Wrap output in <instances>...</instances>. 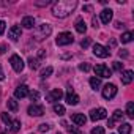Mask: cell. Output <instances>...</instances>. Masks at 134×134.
<instances>
[{
    "instance_id": "5",
    "label": "cell",
    "mask_w": 134,
    "mask_h": 134,
    "mask_svg": "<svg viewBox=\"0 0 134 134\" xmlns=\"http://www.w3.org/2000/svg\"><path fill=\"white\" fill-rule=\"evenodd\" d=\"M93 71H95V74H96V76H99V77H104V79H109V77L112 76V71L107 68L106 65H103V63L96 65L95 68H93Z\"/></svg>"
},
{
    "instance_id": "44",
    "label": "cell",
    "mask_w": 134,
    "mask_h": 134,
    "mask_svg": "<svg viewBox=\"0 0 134 134\" xmlns=\"http://www.w3.org/2000/svg\"><path fill=\"white\" fill-rule=\"evenodd\" d=\"M92 10H93V8H92L90 5H85V7H84V11H92Z\"/></svg>"
},
{
    "instance_id": "39",
    "label": "cell",
    "mask_w": 134,
    "mask_h": 134,
    "mask_svg": "<svg viewBox=\"0 0 134 134\" xmlns=\"http://www.w3.org/2000/svg\"><path fill=\"white\" fill-rule=\"evenodd\" d=\"M49 3H51L49 0H46V2H35L36 7H46V5H49Z\"/></svg>"
},
{
    "instance_id": "13",
    "label": "cell",
    "mask_w": 134,
    "mask_h": 134,
    "mask_svg": "<svg viewBox=\"0 0 134 134\" xmlns=\"http://www.w3.org/2000/svg\"><path fill=\"white\" fill-rule=\"evenodd\" d=\"M21 35H22V30H21L19 25H13V27L8 30V38H10L11 41H18V40L21 38Z\"/></svg>"
},
{
    "instance_id": "22",
    "label": "cell",
    "mask_w": 134,
    "mask_h": 134,
    "mask_svg": "<svg viewBox=\"0 0 134 134\" xmlns=\"http://www.w3.org/2000/svg\"><path fill=\"white\" fill-rule=\"evenodd\" d=\"M7 106H8V109H10L11 112H16V110L19 109V106H18V101H16V99H13V98H10V99L7 101Z\"/></svg>"
},
{
    "instance_id": "16",
    "label": "cell",
    "mask_w": 134,
    "mask_h": 134,
    "mask_svg": "<svg viewBox=\"0 0 134 134\" xmlns=\"http://www.w3.org/2000/svg\"><path fill=\"white\" fill-rule=\"evenodd\" d=\"M132 79H134V73H132L131 70H126V71L121 73V82H123L125 85H129V84L132 82Z\"/></svg>"
},
{
    "instance_id": "20",
    "label": "cell",
    "mask_w": 134,
    "mask_h": 134,
    "mask_svg": "<svg viewBox=\"0 0 134 134\" xmlns=\"http://www.w3.org/2000/svg\"><path fill=\"white\" fill-rule=\"evenodd\" d=\"M131 125L129 123H120L118 126V134H131Z\"/></svg>"
},
{
    "instance_id": "38",
    "label": "cell",
    "mask_w": 134,
    "mask_h": 134,
    "mask_svg": "<svg viewBox=\"0 0 134 134\" xmlns=\"http://www.w3.org/2000/svg\"><path fill=\"white\" fill-rule=\"evenodd\" d=\"M5 27H7L5 21H0V35H3V32H5Z\"/></svg>"
},
{
    "instance_id": "31",
    "label": "cell",
    "mask_w": 134,
    "mask_h": 134,
    "mask_svg": "<svg viewBox=\"0 0 134 134\" xmlns=\"http://www.w3.org/2000/svg\"><path fill=\"white\" fill-rule=\"evenodd\" d=\"M66 129H68V132H70V134H82L76 126H66Z\"/></svg>"
},
{
    "instance_id": "36",
    "label": "cell",
    "mask_w": 134,
    "mask_h": 134,
    "mask_svg": "<svg viewBox=\"0 0 134 134\" xmlns=\"http://www.w3.org/2000/svg\"><path fill=\"white\" fill-rule=\"evenodd\" d=\"M79 70L81 71H90V65L88 63H81L79 65Z\"/></svg>"
},
{
    "instance_id": "40",
    "label": "cell",
    "mask_w": 134,
    "mask_h": 134,
    "mask_svg": "<svg viewBox=\"0 0 134 134\" xmlns=\"http://www.w3.org/2000/svg\"><path fill=\"white\" fill-rule=\"evenodd\" d=\"M118 55H120V57H123V58H125V57H128V52H126V51H125V49H123V51H120V52H118Z\"/></svg>"
},
{
    "instance_id": "3",
    "label": "cell",
    "mask_w": 134,
    "mask_h": 134,
    "mask_svg": "<svg viewBox=\"0 0 134 134\" xmlns=\"http://www.w3.org/2000/svg\"><path fill=\"white\" fill-rule=\"evenodd\" d=\"M73 41H74V36H73L70 32H62V33H58V36L55 38L57 46H68V44H71Z\"/></svg>"
},
{
    "instance_id": "45",
    "label": "cell",
    "mask_w": 134,
    "mask_h": 134,
    "mask_svg": "<svg viewBox=\"0 0 134 134\" xmlns=\"http://www.w3.org/2000/svg\"><path fill=\"white\" fill-rule=\"evenodd\" d=\"M40 57H44V49H40Z\"/></svg>"
},
{
    "instance_id": "2",
    "label": "cell",
    "mask_w": 134,
    "mask_h": 134,
    "mask_svg": "<svg viewBox=\"0 0 134 134\" xmlns=\"http://www.w3.org/2000/svg\"><path fill=\"white\" fill-rule=\"evenodd\" d=\"M51 33H52L51 24H41V25L36 27V30H35V33H33V38H35L36 41H43V40H46Z\"/></svg>"
},
{
    "instance_id": "28",
    "label": "cell",
    "mask_w": 134,
    "mask_h": 134,
    "mask_svg": "<svg viewBox=\"0 0 134 134\" xmlns=\"http://www.w3.org/2000/svg\"><path fill=\"white\" fill-rule=\"evenodd\" d=\"M54 112H55L57 115H63V114H65V107L57 103V104H54Z\"/></svg>"
},
{
    "instance_id": "9",
    "label": "cell",
    "mask_w": 134,
    "mask_h": 134,
    "mask_svg": "<svg viewBox=\"0 0 134 134\" xmlns=\"http://www.w3.org/2000/svg\"><path fill=\"white\" fill-rule=\"evenodd\" d=\"M93 54L99 58H106V57L110 55V51H109V47H104L103 44L96 43V44H93Z\"/></svg>"
},
{
    "instance_id": "43",
    "label": "cell",
    "mask_w": 134,
    "mask_h": 134,
    "mask_svg": "<svg viewBox=\"0 0 134 134\" xmlns=\"http://www.w3.org/2000/svg\"><path fill=\"white\" fill-rule=\"evenodd\" d=\"M5 52H7V46L2 44V46H0V54H5Z\"/></svg>"
},
{
    "instance_id": "10",
    "label": "cell",
    "mask_w": 134,
    "mask_h": 134,
    "mask_svg": "<svg viewBox=\"0 0 134 134\" xmlns=\"http://www.w3.org/2000/svg\"><path fill=\"white\" fill-rule=\"evenodd\" d=\"M27 112H29V115H32V117H41V115H44V107H43L41 104L33 103V104L29 106Z\"/></svg>"
},
{
    "instance_id": "8",
    "label": "cell",
    "mask_w": 134,
    "mask_h": 134,
    "mask_svg": "<svg viewBox=\"0 0 134 134\" xmlns=\"http://www.w3.org/2000/svg\"><path fill=\"white\" fill-rule=\"evenodd\" d=\"M79 101H81V98L74 93V88L71 85H68V90H66V103L70 106H76V104H79Z\"/></svg>"
},
{
    "instance_id": "18",
    "label": "cell",
    "mask_w": 134,
    "mask_h": 134,
    "mask_svg": "<svg viewBox=\"0 0 134 134\" xmlns=\"http://www.w3.org/2000/svg\"><path fill=\"white\" fill-rule=\"evenodd\" d=\"M76 30H77L79 33H85V32H87V24H85V21H84L82 18H79V19L76 21Z\"/></svg>"
},
{
    "instance_id": "32",
    "label": "cell",
    "mask_w": 134,
    "mask_h": 134,
    "mask_svg": "<svg viewBox=\"0 0 134 134\" xmlns=\"http://www.w3.org/2000/svg\"><path fill=\"white\" fill-rule=\"evenodd\" d=\"M90 44H92V38H84V40L81 41V46H82L84 49H85V47H88Z\"/></svg>"
},
{
    "instance_id": "42",
    "label": "cell",
    "mask_w": 134,
    "mask_h": 134,
    "mask_svg": "<svg viewBox=\"0 0 134 134\" xmlns=\"http://www.w3.org/2000/svg\"><path fill=\"white\" fill-rule=\"evenodd\" d=\"M123 27H125L123 22H115V29H123Z\"/></svg>"
},
{
    "instance_id": "27",
    "label": "cell",
    "mask_w": 134,
    "mask_h": 134,
    "mask_svg": "<svg viewBox=\"0 0 134 134\" xmlns=\"http://www.w3.org/2000/svg\"><path fill=\"white\" fill-rule=\"evenodd\" d=\"M52 73H54V68H52V66H47V68H44L41 71V79H47Z\"/></svg>"
},
{
    "instance_id": "30",
    "label": "cell",
    "mask_w": 134,
    "mask_h": 134,
    "mask_svg": "<svg viewBox=\"0 0 134 134\" xmlns=\"http://www.w3.org/2000/svg\"><path fill=\"white\" fill-rule=\"evenodd\" d=\"M29 95H30V99H32V101H38V99H40V92H36V90L30 92Z\"/></svg>"
},
{
    "instance_id": "4",
    "label": "cell",
    "mask_w": 134,
    "mask_h": 134,
    "mask_svg": "<svg viewBox=\"0 0 134 134\" xmlns=\"http://www.w3.org/2000/svg\"><path fill=\"white\" fill-rule=\"evenodd\" d=\"M117 85L115 84H106L104 87H103V98L104 99H112V98H115V95H117Z\"/></svg>"
},
{
    "instance_id": "23",
    "label": "cell",
    "mask_w": 134,
    "mask_h": 134,
    "mask_svg": "<svg viewBox=\"0 0 134 134\" xmlns=\"http://www.w3.org/2000/svg\"><path fill=\"white\" fill-rule=\"evenodd\" d=\"M19 129H21V120H13V121H11V125H10V131L16 134Z\"/></svg>"
},
{
    "instance_id": "7",
    "label": "cell",
    "mask_w": 134,
    "mask_h": 134,
    "mask_svg": "<svg viewBox=\"0 0 134 134\" xmlns=\"http://www.w3.org/2000/svg\"><path fill=\"white\" fill-rule=\"evenodd\" d=\"M107 117V110L104 107H98V109H92L90 110V120L92 121H98Z\"/></svg>"
},
{
    "instance_id": "24",
    "label": "cell",
    "mask_w": 134,
    "mask_h": 134,
    "mask_svg": "<svg viewBox=\"0 0 134 134\" xmlns=\"http://www.w3.org/2000/svg\"><path fill=\"white\" fill-rule=\"evenodd\" d=\"M132 36H134V35H132V32H125V33L121 35V38H120V40H121V43H125V44H126V43H131V41H132Z\"/></svg>"
},
{
    "instance_id": "19",
    "label": "cell",
    "mask_w": 134,
    "mask_h": 134,
    "mask_svg": "<svg viewBox=\"0 0 134 134\" xmlns=\"http://www.w3.org/2000/svg\"><path fill=\"white\" fill-rule=\"evenodd\" d=\"M33 25H35V19L32 16H25L22 19V27L24 29H33Z\"/></svg>"
},
{
    "instance_id": "37",
    "label": "cell",
    "mask_w": 134,
    "mask_h": 134,
    "mask_svg": "<svg viewBox=\"0 0 134 134\" xmlns=\"http://www.w3.org/2000/svg\"><path fill=\"white\" fill-rule=\"evenodd\" d=\"M92 24H93V27H95V29H98V27H99V21H98V18H96V16H93Z\"/></svg>"
},
{
    "instance_id": "14",
    "label": "cell",
    "mask_w": 134,
    "mask_h": 134,
    "mask_svg": "<svg viewBox=\"0 0 134 134\" xmlns=\"http://www.w3.org/2000/svg\"><path fill=\"white\" fill-rule=\"evenodd\" d=\"M99 18H101V22H103V24H109V22L112 21V18H114V11H112L110 8H104V10L99 13Z\"/></svg>"
},
{
    "instance_id": "15",
    "label": "cell",
    "mask_w": 134,
    "mask_h": 134,
    "mask_svg": "<svg viewBox=\"0 0 134 134\" xmlns=\"http://www.w3.org/2000/svg\"><path fill=\"white\" fill-rule=\"evenodd\" d=\"M29 87L27 85H19L16 90H14V98H18V99H22V98H25V96H29Z\"/></svg>"
},
{
    "instance_id": "25",
    "label": "cell",
    "mask_w": 134,
    "mask_h": 134,
    "mask_svg": "<svg viewBox=\"0 0 134 134\" xmlns=\"http://www.w3.org/2000/svg\"><path fill=\"white\" fill-rule=\"evenodd\" d=\"M126 115H128L129 118H134V103H132V101H129V103L126 104Z\"/></svg>"
},
{
    "instance_id": "1",
    "label": "cell",
    "mask_w": 134,
    "mask_h": 134,
    "mask_svg": "<svg viewBox=\"0 0 134 134\" xmlns=\"http://www.w3.org/2000/svg\"><path fill=\"white\" fill-rule=\"evenodd\" d=\"M77 7V2L76 0H60V2H55L54 7H52V14L55 18H66V16H70L74 8Z\"/></svg>"
},
{
    "instance_id": "33",
    "label": "cell",
    "mask_w": 134,
    "mask_h": 134,
    "mask_svg": "<svg viewBox=\"0 0 134 134\" xmlns=\"http://www.w3.org/2000/svg\"><path fill=\"white\" fill-rule=\"evenodd\" d=\"M92 134H104V128L103 126H95L92 129Z\"/></svg>"
},
{
    "instance_id": "29",
    "label": "cell",
    "mask_w": 134,
    "mask_h": 134,
    "mask_svg": "<svg viewBox=\"0 0 134 134\" xmlns=\"http://www.w3.org/2000/svg\"><path fill=\"white\" fill-rule=\"evenodd\" d=\"M2 120H3V123H5L7 126H10V125H11V121H13V120L10 118V115H8L7 112H2Z\"/></svg>"
},
{
    "instance_id": "21",
    "label": "cell",
    "mask_w": 134,
    "mask_h": 134,
    "mask_svg": "<svg viewBox=\"0 0 134 134\" xmlns=\"http://www.w3.org/2000/svg\"><path fill=\"white\" fill-rule=\"evenodd\" d=\"M90 87L93 90H99L101 87V79L99 77H90Z\"/></svg>"
},
{
    "instance_id": "41",
    "label": "cell",
    "mask_w": 134,
    "mask_h": 134,
    "mask_svg": "<svg viewBox=\"0 0 134 134\" xmlns=\"http://www.w3.org/2000/svg\"><path fill=\"white\" fill-rule=\"evenodd\" d=\"M3 79H5V73L2 70V65H0V81H3Z\"/></svg>"
},
{
    "instance_id": "12",
    "label": "cell",
    "mask_w": 134,
    "mask_h": 134,
    "mask_svg": "<svg viewBox=\"0 0 134 134\" xmlns=\"http://www.w3.org/2000/svg\"><path fill=\"white\" fill-rule=\"evenodd\" d=\"M62 96H63V92L60 88H54L51 93H47L46 99H47V103H55V101H60Z\"/></svg>"
},
{
    "instance_id": "46",
    "label": "cell",
    "mask_w": 134,
    "mask_h": 134,
    "mask_svg": "<svg viewBox=\"0 0 134 134\" xmlns=\"http://www.w3.org/2000/svg\"><path fill=\"white\" fill-rule=\"evenodd\" d=\"M57 134H62V132H57Z\"/></svg>"
},
{
    "instance_id": "17",
    "label": "cell",
    "mask_w": 134,
    "mask_h": 134,
    "mask_svg": "<svg viewBox=\"0 0 134 134\" xmlns=\"http://www.w3.org/2000/svg\"><path fill=\"white\" fill-rule=\"evenodd\" d=\"M71 120H73V123H76L77 126H84L85 121H87V117H85L84 114H73V115H71Z\"/></svg>"
},
{
    "instance_id": "35",
    "label": "cell",
    "mask_w": 134,
    "mask_h": 134,
    "mask_svg": "<svg viewBox=\"0 0 134 134\" xmlns=\"http://www.w3.org/2000/svg\"><path fill=\"white\" fill-rule=\"evenodd\" d=\"M38 129H40L41 132H47V131L51 129V126H49L47 123H43V125H40V128H38Z\"/></svg>"
},
{
    "instance_id": "6",
    "label": "cell",
    "mask_w": 134,
    "mask_h": 134,
    "mask_svg": "<svg viewBox=\"0 0 134 134\" xmlns=\"http://www.w3.org/2000/svg\"><path fill=\"white\" fill-rule=\"evenodd\" d=\"M10 63H11L13 70H14L16 73H22V70H24V62H22V58H21L18 54H13V55L10 57Z\"/></svg>"
},
{
    "instance_id": "34",
    "label": "cell",
    "mask_w": 134,
    "mask_h": 134,
    "mask_svg": "<svg viewBox=\"0 0 134 134\" xmlns=\"http://www.w3.org/2000/svg\"><path fill=\"white\" fill-rule=\"evenodd\" d=\"M112 68H114L115 71H121V70H123V63H120V62H114Z\"/></svg>"
},
{
    "instance_id": "11",
    "label": "cell",
    "mask_w": 134,
    "mask_h": 134,
    "mask_svg": "<svg viewBox=\"0 0 134 134\" xmlns=\"http://www.w3.org/2000/svg\"><path fill=\"white\" fill-rule=\"evenodd\" d=\"M121 120H123V112H121V110H115V112L112 114V117L107 120V126H109V128H114L115 123H121Z\"/></svg>"
},
{
    "instance_id": "26",
    "label": "cell",
    "mask_w": 134,
    "mask_h": 134,
    "mask_svg": "<svg viewBox=\"0 0 134 134\" xmlns=\"http://www.w3.org/2000/svg\"><path fill=\"white\" fill-rule=\"evenodd\" d=\"M29 66H30L32 70H38V68H40V60L30 57V58H29Z\"/></svg>"
}]
</instances>
